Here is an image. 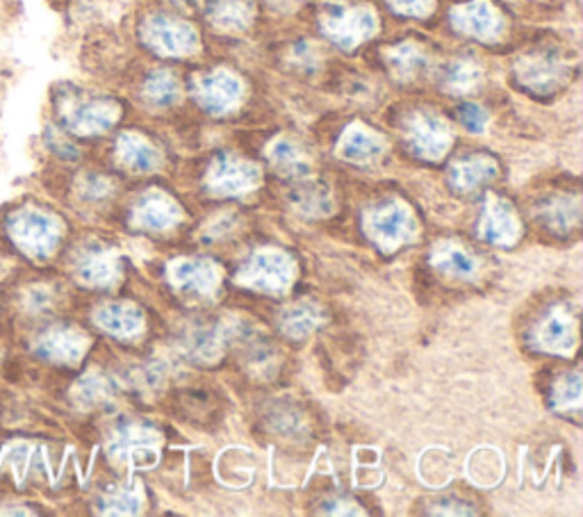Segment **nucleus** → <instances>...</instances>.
<instances>
[{
	"instance_id": "f257e3e1",
	"label": "nucleus",
	"mask_w": 583,
	"mask_h": 517,
	"mask_svg": "<svg viewBox=\"0 0 583 517\" xmlns=\"http://www.w3.org/2000/svg\"><path fill=\"white\" fill-rule=\"evenodd\" d=\"M57 114L63 124L82 137L101 135L110 131L119 119V105L110 99H94L85 97L76 89H63L55 94Z\"/></svg>"
},
{
	"instance_id": "f03ea898",
	"label": "nucleus",
	"mask_w": 583,
	"mask_h": 517,
	"mask_svg": "<svg viewBox=\"0 0 583 517\" xmlns=\"http://www.w3.org/2000/svg\"><path fill=\"white\" fill-rule=\"evenodd\" d=\"M237 281L262 292H283L294 281V262L281 251H258L242 265Z\"/></svg>"
},
{
	"instance_id": "7ed1b4c3",
	"label": "nucleus",
	"mask_w": 583,
	"mask_h": 517,
	"mask_svg": "<svg viewBox=\"0 0 583 517\" xmlns=\"http://www.w3.org/2000/svg\"><path fill=\"white\" fill-rule=\"evenodd\" d=\"M324 33L340 48H356L377 33V16L370 8H330L322 16Z\"/></svg>"
},
{
	"instance_id": "20e7f679",
	"label": "nucleus",
	"mask_w": 583,
	"mask_h": 517,
	"mask_svg": "<svg viewBox=\"0 0 583 517\" xmlns=\"http://www.w3.org/2000/svg\"><path fill=\"white\" fill-rule=\"evenodd\" d=\"M144 42L148 48L169 57L192 55L199 48L197 30L171 16H150L144 23Z\"/></svg>"
},
{
	"instance_id": "39448f33",
	"label": "nucleus",
	"mask_w": 583,
	"mask_h": 517,
	"mask_svg": "<svg viewBox=\"0 0 583 517\" xmlns=\"http://www.w3.org/2000/svg\"><path fill=\"white\" fill-rule=\"evenodd\" d=\"M10 235L16 245L35 258L48 256L59 241V224L44 212L25 210L12 217Z\"/></svg>"
},
{
	"instance_id": "423d86ee",
	"label": "nucleus",
	"mask_w": 583,
	"mask_h": 517,
	"mask_svg": "<svg viewBox=\"0 0 583 517\" xmlns=\"http://www.w3.org/2000/svg\"><path fill=\"white\" fill-rule=\"evenodd\" d=\"M367 231H370L381 249L394 251L396 247H402L408 239H413L415 222L404 203L390 201L370 212V217H367Z\"/></svg>"
},
{
	"instance_id": "0eeeda50",
	"label": "nucleus",
	"mask_w": 583,
	"mask_h": 517,
	"mask_svg": "<svg viewBox=\"0 0 583 517\" xmlns=\"http://www.w3.org/2000/svg\"><path fill=\"white\" fill-rule=\"evenodd\" d=\"M258 180L260 169L235 156H220L208 171V188L222 196L249 192L258 186Z\"/></svg>"
},
{
	"instance_id": "6e6552de",
	"label": "nucleus",
	"mask_w": 583,
	"mask_h": 517,
	"mask_svg": "<svg viewBox=\"0 0 583 517\" xmlns=\"http://www.w3.org/2000/svg\"><path fill=\"white\" fill-rule=\"evenodd\" d=\"M408 144L415 156L424 160H438L447 154L451 144L449 126L436 114L419 112L408 124Z\"/></svg>"
},
{
	"instance_id": "1a4fd4ad",
	"label": "nucleus",
	"mask_w": 583,
	"mask_h": 517,
	"mask_svg": "<svg viewBox=\"0 0 583 517\" xmlns=\"http://www.w3.org/2000/svg\"><path fill=\"white\" fill-rule=\"evenodd\" d=\"M197 101L212 114L233 110L242 99V82L231 71H212L197 80Z\"/></svg>"
},
{
	"instance_id": "9d476101",
	"label": "nucleus",
	"mask_w": 583,
	"mask_h": 517,
	"mask_svg": "<svg viewBox=\"0 0 583 517\" xmlns=\"http://www.w3.org/2000/svg\"><path fill=\"white\" fill-rule=\"evenodd\" d=\"M451 23L463 35L477 40H495L502 33V14L487 0H472L451 10Z\"/></svg>"
},
{
	"instance_id": "9b49d317",
	"label": "nucleus",
	"mask_w": 583,
	"mask_h": 517,
	"mask_svg": "<svg viewBox=\"0 0 583 517\" xmlns=\"http://www.w3.org/2000/svg\"><path fill=\"white\" fill-rule=\"evenodd\" d=\"M515 76L519 85L534 91V94H551V91H557L565 82L568 69L554 57L534 55L522 59L515 67Z\"/></svg>"
},
{
	"instance_id": "f8f14e48",
	"label": "nucleus",
	"mask_w": 583,
	"mask_h": 517,
	"mask_svg": "<svg viewBox=\"0 0 583 517\" xmlns=\"http://www.w3.org/2000/svg\"><path fill=\"white\" fill-rule=\"evenodd\" d=\"M169 281L182 292L205 296L217 290L222 271L210 260H176L169 267Z\"/></svg>"
},
{
	"instance_id": "ddd939ff",
	"label": "nucleus",
	"mask_w": 583,
	"mask_h": 517,
	"mask_svg": "<svg viewBox=\"0 0 583 517\" xmlns=\"http://www.w3.org/2000/svg\"><path fill=\"white\" fill-rule=\"evenodd\" d=\"M479 235L490 245H513L519 235L513 207L502 199H490L479 224Z\"/></svg>"
},
{
	"instance_id": "4468645a",
	"label": "nucleus",
	"mask_w": 583,
	"mask_h": 517,
	"mask_svg": "<svg viewBox=\"0 0 583 517\" xmlns=\"http://www.w3.org/2000/svg\"><path fill=\"white\" fill-rule=\"evenodd\" d=\"M87 349V338L80 330L69 326H55L48 328L37 342V353L53 362H67L74 364Z\"/></svg>"
},
{
	"instance_id": "2eb2a0df",
	"label": "nucleus",
	"mask_w": 583,
	"mask_h": 517,
	"mask_svg": "<svg viewBox=\"0 0 583 517\" xmlns=\"http://www.w3.org/2000/svg\"><path fill=\"white\" fill-rule=\"evenodd\" d=\"M78 279L87 285L105 288L112 285L119 277V258L114 251L103 247H91L80 254L76 262Z\"/></svg>"
},
{
	"instance_id": "dca6fc26",
	"label": "nucleus",
	"mask_w": 583,
	"mask_h": 517,
	"mask_svg": "<svg viewBox=\"0 0 583 517\" xmlns=\"http://www.w3.org/2000/svg\"><path fill=\"white\" fill-rule=\"evenodd\" d=\"M180 217V207L167 194L160 192L146 194L135 207V224L148 231H167L176 226Z\"/></svg>"
},
{
	"instance_id": "f3484780",
	"label": "nucleus",
	"mask_w": 583,
	"mask_h": 517,
	"mask_svg": "<svg viewBox=\"0 0 583 517\" xmlns=\"http://www.w3.org/2000/svg\"><path fill=\"white\" fill-rule=\"evenodd\" d=\"M116 158L131 171H153L160 167V154L148 139L137 133H124L116 142Z\"/></svg>"
},
{
	"instance_id": "a211bd4d",
	"label": "nucleus",
	"mask_w": 583,
	"mask_h": 517,
	"mask_svg": "<svg viewBox=\"0 0 583 517\" xmlns=\"http://www.w3.org/2000/svg\"><path fill=\"white\" fill-rule=\"evenodd\" d=\"M94 319L116 338H133L144 326V317L133 303H108L97 311Z\"/></svg>"
},
{
	"instance_id": "6ab92c4d",
	"label": "nucleus",
	"mask_w": 583,
	"mask_h": 517,
	"mask_svg": "<svg viewBox=\"0 0 583 517\" xmlns=\"http://www.w3.org/2000/svg\"><path fill=\"white\" fill-rule=\"evenodd\" d=\"M208 19L226 33H239L254 21V5L249 0H210Z\"/></svg>"
},
{
	"instance_id": "aec40b11",
	"label": "nucleus",
	"mask_w": 583,
	"mask_h": 517,
	"mask_svg": "<svg viewBox=\"0 0 583 517\" xmlns=\"http://www.w3.org/2000/svg\"><path fill=\"white\" fill-rule=\"evenodd\" d=\"M224 336L217 326L212 324H194L182 336V347L194 358L203 362H214L222 356Z\"/></svg>"
},
{
	"instance_id": "412c9836",
	"label": "nucleus",
	"mask_w": 583,
	"mask_h": 517,
	"mask_svg": "<svg viewBox=\"0 0 583 517\" xmlns=\"http://www.w3.org/2000/svg\"><path fill=\"white\" fill-rule=\"evenodd\" d=\"M383 154V139L362 126H351L340 139V156L351 162H372Z\"/></svg>"
},
{
	"instance_id": "4be33fe9",
	"label": "nucleus",
	"mask_w": 583,
	"mask_h": 517,
	"mask_svg": "<svg viewBox=\"0 0 583 517\" xmlns=\"http://www.w3.org/2000/svg\"><path fill=\"white\" fill-rule=\"evenodd\" d=\"M542 349L554 353H568L574 347V319L565 311H554L538 330Z\"/></svg>"
},
{
	"instance_id": "5701e85b",
	"label": "nucleus",
	"mask_w": 583,
	"mask_h": 517,
	"mask_svg": "<svg viewBox=\"0 0 583 517\" xmlns=\"http://www.w3.org/2000/svg\"><path fill=\"white\" fill-rule=\"evenodd\" d=\"M495 176H497V165L485 156H472V158L458 160L449 171L451 186L456 190H463V192L483 186L485 180L495 178Z\"/></svg>"
},
{
	"instance_id": "b1692460",
	"label": "nucleus",
	"mask_w": 583,
	"mask_h": 517,
	"mask_svg": "<svg viewBox=\"0 0 583 517\" xmlns=\"http://www.w3.org/2000/svg\"><path fill=\"white\" fill-rule=\"evenodd\" d=\"M290 203L303 217H326L333 212L330 192L319 182H299L290 192Z\"/></svg>"
},
{
	"instance_id": "393cba45",
	"label": "nucleus",
	"mask_w": 583,
	"mask_h": 517,
	"mask_svg": "<svg viewBox=\"0 0 583 517\" xmlns=\"http://www.w3.org/2000/svg\"><path fill=\"white\" fill-rule=\"evenodd\" d=\"M388 67L399 80H413L426 69V53L413 42L399 44L388 50Z\"/></svg>"
},
{
	"instance_id": "a878e982",
	"label": "nucleus",
	"mask_w": 583,
	"mask_h": 517,
	"mask_svg": "<svg viewBox=\"0 0 583 517\" xmlns=\"http://www.w3.org/2000/svg\"><path fill=\"white\" fill-rule=\"evenodd\" d=\"M481 78L483 74L479 65L470 63V59H453L440 74V82L449 94H470L472 89L479 87Z\"/></svg>"
},
{
	"instance_id": "bb28decb",
	"label": "nucleus",
	"mask_w": 583,
	"mask_h": 517,
	"mask_svg": "<svg viewBox=\"0 0 583 517\" xmlns=\"http://www.w3.org/2000/svg\"><path fill=\"white\" fill-rule=\"evenodd\" d=\"M322 324V311L315 303H294L281 317V328L290 338H305Z\"/></svg>"
},
{
	"instance_id": "cd10ccee",
	"label": "nucleus",
	"mask_w": 583,
	"mask_h": 517,
	"mask_svg": "<svg viewBox=\"0 0 583 517\" xmlns=\"http://www.w3.org/2000/svg\"><path fill=\"white\" fill-rule=\"evenodd\" d=\"M269 160L276 165V169H279L281 173L290 176V178H303L305 173L311 171V165L305 162L301 148L290 142V139H279L273 142L267 150Z\"/></svg>"
},
{
	"instance_id": "c85d7f7f",
	"label": "nucleus",
	"mask_w": 583,
	"mask_h": 517,
	"mask_svg": "<svg viewBox=\"0 0 583 517\" xmlns=\"http://www.w3.org/2000/svg\"><path fill=\"white\" fill-rule=\"evenodd\" d=\"M434 265L438 269L451 273V277H458V279H470V277H474V271H477V260L468 251L451 245V241H445V245L436 247Z\"/></svg>"
},
{
	"instance_id": "c756f323",
	"label": "nucleus",
	"mask_w": 583,
	"mask_h": 517,
	"mask_svg": "<svg viewBox=\"0 0 583 517\" xmlns=\"http://www.w3.org/2000/svg\"><path fill=\"white\" fill-rule=\"evenodd\" d=\"M144 97L153 105L169 108L180 99V85L169 71H156L144 82Z\"/></svg>"
},
{
	"instance_id": "7c9ffc66",
	"label": "nucleus",
	"mask_w": 583,
	"mask_h": 517,
	"mask_svg": "<svg viewBox=\"0 0 583 517\" xmlns=\"http://www.w3.org/2000/svg\"><path fill=\"white\" fill-rule=\"evenodd\" d=\"M156 440H158L156 431L144 427V424H126V427L114 431L110 449L114 456H128L135 453V449H144L146 445H153Z\"/></svg>"
},
{
	"instance_id": "2f4dec72",
	"label": "nucleus",
	"mask_w": 583,
	"mask_h": 517,
	"mask_svg": "<svg viewBox=\"0 0 583 517\" xmlns=\"http://www.w3.org/2000/svg\"><path fill=\"white\" fill-rule=\"evenodd\" d=\"M545 222L559 233H570L579 224V201L576 199L551 201L545 207Z\"/></svg>"
},
{
	"instance_id": "473e14b6",
	"label": "nucleus",
	"mask_w": 583,
	"mask_h": 517,
	"mask_svg": "<svg viewBox=\"0 0 583 517\" xmlns=\"http://www.w3.org/2000/svg\"><path fill=\"white\" fill-rule=\"evenodd\" d=\"M78 397L85 406H97L112 397V385L103 376H85V381L78 385Z\"/></svg>"
},
{
	"instance_id": "72a5a7b5",
	"label": "nucleus",
	"mask_w": 583,
	"mask_h": 517,
	"mask_svg": "<svg viewBox=\"0 0 583 517\" xmlns=\"http://www.w3.org/2000/svg\"><path fill=\"white\" fill-rule=\"evenodd\" d=\"M581 400V379L579 374H568L554 390V404L561 408H576Z\"/></svg>"
},
{
	"instance_id": "f704fd0d",
	"label": "nucleus",
	"mask_w": 583,
	"mask_h": 517,
	"mask_svg": "<svg viewBox=\"0 0 583 517\" xmlns=\"http://www.w3.org/2000/svg\"><path fill=\"white\" fill-rule=\"evenodd\" d=\"M44 139H46V146L53 150L57 158H63V160H76L78 158V148L74 146V142H69L55 126L46 128Z\"/></svg>"
},
{
	"instance_id": "c9c22d12",
	"label": "nucleus",
	"mask_w": 583,
	"mask_h": 517,
	"mask_svg": "<svg viewBox=\"0 0 583 517\" xmlns=\"http://www.w3.org/2000/svg\"><path fill=\"white\" fill-rule=\"evenodd\" d=\"M458 119L470 133H483L487 126V112L481 105L466 103L458 108Z\"/></svg>"
},
{
	"instance_id": "e433bc0d",
	"label": "nucleus",
	"mask_w": 583,
	"mask_h": 517,
	"mask_svg": "<svg viewBox=\"0 0 583 517\" xmlns=\"http://www.w3.org/2000/svg\"><path fill=\"white\" fill-rule=\"evenodd\" d=\"M80 194L89 201H101L112 194V182L105 176H85L80 182Z\"/></svg>"
},
{
	"instance_id": "4c0bfd02",
	"label": "nucleus",
	"mask_w": 583,
	"mask_h": 517,
	"mask_svg": "<svg viewBox=\"0 0 583 517\" xmlns=\"http://www.w3.org/2000/svg\"><path fill=\"white\" fill-rule=\"evenodd\" d=\"M105 510L121 513V515L137 513L139 510V497L135 493H131V491H116V493L108 495Z\"/></svg>"
},
{
	"instance_id": "58836bf2",
	"label": "nucleus",
	"mask_w": 583,
	"mask_h": 517,
	"mask_svg": "<svg viewBox=\"0 0 583 517\" xmlns=\"http://www.w3.org/2000/svg\"><path fill=\"white\" fill-rule=\"evenodd\" d=\"M394 12L406 16H424L434 8V0H388Z\"/></svg>"
},
{
	"instance_id": "ea45409f",
	"label": "nucleus",
	"mask_w": 583,
	"mask_h": 517,
	"mask_svg": "<svg viewBox=\"0 0 583 517\" xmlns=\"http://www.w3.org/2000/svg\"><path fill=\"white\" fill-rule=\"evenodd\" d=\"M233 217H222V220H217V222H214V224H210L208 226V231H205V237H210V239H217V237H226L228 233H231V228H233Z\"/></svg>"
}]
</instances>
